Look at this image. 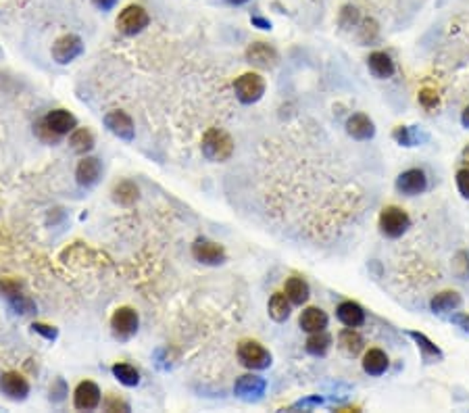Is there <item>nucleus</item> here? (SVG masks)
I'll use <instances>...</instances> for the list:
<instances>
[{"label": "nucleus", "instance_id": "1", "mask_svg": "<svg viewBox=\"0 0 469 413\" xmlns=\"http://www.w3.org/2000/svg\"><path fill=\"white\" fill-rule=\"evenodd\" d=\"M202 155L213 161V163H223L233 155V140L231 136L219 127H211L207 129V134L202 136Z\"/></svg>", "mask_w": 469, "mask_h": 413}, {"label": "nucleus", "instance_id": "2", "mask_svg": "<svg viewBox=\"0 0 469 413\" xmlns=\"http://www.w3.org/2000/svg\"><path fill=\"white\" fill-rule=\"evenodd\" d=\"M377 228H379L382 236L397 240L411 228V218L405 209H401V206L388 204V206H384L377 218Z\"/></svg>", "mask_w": 469, "mask_h": 413}, {"label": "nucleus", "instance_id": "3", "mask_svg": "<svg viewBox=\"0 0 469 413\" xmlns=\"http://www.w3.org/2000/svg\"><path fill=\"white\" fill-rule=\"evenodd\" d=\"M238 361L253 370V372H261V370H267L273 361L271 353L263 347L261 342L257 340H242L238 344Z\"/></svg>", "mask_w": 469, "mask_h": 413}, {"label": "nucleus", "instance_id": "4", "mask_svg": "<svg viewBox=\"0 0 469 413\" xmlns=\"http://www.w3.org/2000/svg\"><path fill=\"white\" fill-rule=\"evenodd\" d=\"M267 90V84H265V78L259 76V74H242L236 82H233V92H236V98L242 103V105H255L263 98Z\"/></svg>", "mask_w": 469, "mask_h": 413}, {"label": "nucleus", "instance_id": "5", "mask_svg": "<svg viewBox=\"0 0 469 413\" xmlns=\"http://www.w3.org/2000/svg\"><path fill=\"white\" fill-rule=\"evenodd\" d=\"M0 297H5L9 301V305L13 307V311L19 315H30L36 311V303L23 293L21 284L13 278L0 280Z\"/></svg>", "mask_w": 469, "mask_h": 413}, {"label": "nucleus", "instance_id": "6", "mask_svg": "<svg viewBox=\"0 0 469 413\" xmlns=\"http://www.w3.org/2000/svg\"><path fill=\"white\" fill-rule=\"evenodd\" d=\"M150 23V17L148 13L138 7V5H129L125 7L119 17H117V30L123 34V36H136L140 32H144Z\"/></svg>", "mask_w": 469, "mask_h": 413}, {"label": "nucleus", "instance_id": "7", "mask_svg": "<svg viewBox=\"0 0 469 413\" xmlns=\"http://www.w3.org/2000/svg\"><path fill=\"white\" fill-rule=\"evenodd\" d=\"M140 328V317L132 307H119L111 315V330L117 340H129Z\"/></svg>", "mask_w": 469, "mask_h": 413}, {"label": "nucleus", "instance_id": "8", "mask_svg": "<svg viewBox=\"0 0 469 413\" xmlns=\"http://www.w3.org/2000/svg\"><path fill=\"white\" fill-rule=\"evenodd\" d=\"M84 52V42L80 36H75V34H65L61 38L54 40L52 44V59L59 63V65H67L71 61H75L77 56H80Z\"/></svg>", "mask_w": 469, "mask_h": 413}, {"label": "nucleus", "instance_id": "9", "mask_svg": "<svg viewBox=\"0 0 469 413\" xmlns=\"http://www.w3.org/2000/svg\"><path fill=\"white\" fill-rule=\"evenodd\" d=\"M265 390H267V380L261 378V376H255V374L240 376L236 380V384H233V394H236L240 401H247V403L261 401Z\"/></svg>", "mask_w": 469, "mask_h": 413}, {"label": "nucleus", "instance_id": "10", "mask_svg": "<svg viewBox=\"0 0 469 413\" xmlns=\"http://www.w3.org/2000/svg\"><path fill=\"white\" fill-rule=\"evenodd\" d=\"M395 188L399 194H405V196H419L428 190V176L424 169L419 167H413V169H407L403 171L397 182H395Z\"/></svg>", "mask_w": 469, "mask_h": 413}, {"label": "nucleus", "instance_id": "11", "mask_svg": "<svg viewBox=\"0 0 469 413\" xmlns=\"http://www.w3.org/2000/svg\"><path fill=\"white\" fill-rule=\"evenodd\" d=\"M192 257L202 263V265H221L225 263L227 259V253L225 248L219 244V242H213L209 238H198L194 244H192Z\"/></svg>", "mask_w": 469, "mask_h": 413}, {"label": "nucleus", "instance_id": "12", "mask_svg": "<svg viewBox=\"0 0 469 413\" xmlns=\"http://www.w3.org/2000/svg\"><path fill=\"white\" fill-rule=\"evenodd\" d=\"M105 127L117 136L119 140H125V142H132L136 138V127H134V121L132 117L125 113V111H111L105 115Z\"/></svg>", "mask_w": 469, "mask_h": 413}, {"label": "nucleus", "instance_id": "13", "mask_svg": "<svg viewBox=\"0 0 469 413\" xmlns=\"http://www.w3.org/2000/svg\"><path fill=\"white\" fill-rule=\"evenodd\" d=\"M247 61L259 69H273L280 61L278 50L267 42H253L247 48Z\"/></svg>", "mask_w": 469, "mask_h": 413}, {"label": "nucleus", "instance_id": "14", "mask_svg": "<svg viewBox=\"0 0 469 413\" xmlns=\"http://www.w3.org/2000/svg\"><path fill=\"white\" fill-rule=\"evenodd\" d=\"M103 403V394H101V388L86 380V382H80L73 392V405L75 409H82V411H92L96 409L98 405Z\"/></svg>", "mask_w": 469, "mask_h": 413}, {"label": "nucleus", "instance_id": "15", "mask_svg": "<svg viewBox=\"0 0 469 413\" xmlns=\"http://www.w3.org/2000/svg\"><path fill=\"white\" fill-rule=\"evenodd\" d=\"M0 392L11 401H25L30 394V382L17 372H7L0 376Z\"/></svg>", "mask_w": 469, "mask_h": 413}, {"label": "nucleus", "instance_id": "16", "mask_svg": "<svg viewBox=\"0 0 469 413\" xmlns=\"http://www.w3.org/2000/svg\"><path fill=\"white\" fill-rule=\"evenodd\" d=\"M463 305V297L457 290H442L430 299V311L438 317H448L459 311Z\"/></svg>", "mask_w": 469, "mask_h": 413}, {"label": "nucleus", "instance_id": "17", "mask_svg": "<svg viewBox=\"0 0 469 413\" xmlns=\"http://www.w3.org/2000/svg\"><path fill=\"white\" fill-rule=\"evenodd\" d=\"M367 69L375 80H390L397 74V65L388 52L375 50L367 56Z\"/></svg>", "mask_w": 469, "mask_h": 413}, {"label": "nucleus", "instance_id": "18", "mask_svg": "<svg viewBox=\"0 0 469 413\" xmlns=\"http://www.w3.org/2000/svg\"><path fill=\"white\" fill-rule=\"evenodd\" d=\"M101 176H103V163H101V159L84 155V159L77 163L75 180H77V184H80L82 188L94 186L101 180Z\"/></svg>", "mask_w": 469, "mask_h": 413}, {"label": "nucleus", "instance_id": "19", "mask_svg": "<svg viewBox=\"0 0 469 413\" xmlns=\"http://www.w3.org/2000/svg\"><path fill=\"white\" fill-rule=\"evenodd\" d=\"M346 134L353 138V140H359V142L371 140V138L375 136V123L369 115L355 113L346 121Z\"/></svg>", "mask_w": 469, "mask_h": 413}, {"label": "nucleus", "instance_id": "20", "mask_svg": "<svg viewBox=\"0 0 469 413\" xmlns=\"http://www.w3.org/2000/svg\"><path fill=\"white\" fill-rule=\"evenodd\" d=\"M407 336L415 342V347H417L419 355H421L424 363H438V361H442V359H444L442 349L438 347V344H434V342H432V340H430L424 332L409 330V332H407Z\"/></svg>", "mask_w": 469, "mask_h": 413}, {"label": "nucleus", "instance_id": "21", "mask_svg": "<svg viewBox=\"0 0 469 413\" xmlns=\"http://www.w3.org/2000/svg\"><path fill=\"white\" fill-rule=\"evenodd\" d=\"M393 140L399 145V147H405V149H413V147H419L424 142L430 140V136L417 127V125H399L395 127L393 131Z\"/></svg>", "mask_w": 469, "mask_h": 413}, {"label": "nucleus", "instance_id": "22", "mask_svg": "<svg viewBox=\"0 0 469 413\" xmlns=\"http://www.w3.org/2000/svg\"><path fill=\"white\" fill-rule=\"evenodd\" d=\"M336 317L346 328H361L365 324V309L355 301H342L336 307Z\"/></svg>", "mask_w": 469, "mask_h": 413}, {"label": "nucleus", "instance_id": "23", "mask_svg": "<svg viewBox=\"0 0 469 413\" xmlns=\"http://www.w3.org/2000/svg\"><path fill=\"white\" fill-rule=\"evenodd\" d=\"M338 347L348 357H359L365 351V338L359 334L357 328H344L338 334Z\"/></svg>", "mask_w": 469, "mask_h": 413}, {"label": "nucleus", "instance_id": "24", "mask_svg": "<svg viewBox=\"0 0 469 413\" xmlns=\"http://www.w3.org/2000/svg\"><path fill=\"white\" fill-rule=\"evenodd\" d=\"M44 123L59 136H65V134H71L73 129H77V119L75 115H71L69 111L65 109H54L50 111L46 117H44Z\"/></svg>", "mask_w": 469, "mask_h": 413}, {"label": "nucleus", "instance_id": "25", "mask_svg": "<svg viewBox=\"0 0 469 413\" xmlns=\"http://www.w3.org/2000/svg\"><path fill=\"white\" fill-rule=\"evenodd\" d=\"M328 313L320 307H306L300 317H298V326L306 332V334H313V332H320V330H326L328 328Z\"/></svg>", "mask_w": 469, "mask_h": 413}, {"label": "nucleus", "instance_id": "26", "mask_svg": "<svg viewBox=\"0 0 469 413\" xmlns=\"http://www.w3.org/2000/svg\"><path fill=\"white\" fill-rule=\"evenodd\" d=\"M361 366H363V372H365L367 376L377 378V376H384V374L388 372L390 359H388V355H386L382 349H369V351H365Z\"/></svg>", "mask_w": 469, "mask_h": 413}, {"label": "nucleus", "instance_id": "27", "mask_svg": "<svg viewBox=\"0 0 469 413\" xmlns=\"http://www.w3.org/2000/svg\"><path fill=\"white\" fill-rule=\"evenodd\" d=\"M284 293L286 297L290 299L292 305H304L311 297V288H309V282L304 278H300V275H292V278L286 280L284 284Z\"/></svg>", "mask_w": 469, "mask_h": 413}, {"label": "nucleus", "instance_id": "28", "mask_svg": "<svg viewBox=\"0 0 469 413\" xmlns=\"http://www.w3.org/2000/svg\"><path fill=\"white\" fill-rule=\"evenodd\" d=\"M332 342H334V338H332L326 330H320V332L309 334V338H306V342H304V349H306V353L313 355V357H324V355H328V351L332 349Z\"/></svg>", "mask_w": 469, "mask_h": 413}, {"label": "nucleus", "instance_id": "29", "mask_svg": "<svg viewBox=\"0 0 469 413\" xmlns=\"http://www.w3.org/2000/svg\"><path fill=\"white\" fill-rule=\"evenodd\" d=\"M140 198V188L132 180H123L113 188V200L121 206H132Z\"/></svg>", "mask_w": 469, "mask_h": 413}, {"label": "nucleus", "instance_id": "30", "mask_svg": "<svg viewBox=\"0 0 469 413\" xmlns=\"http://www.w3.org/2000/svg\"><path fill=\"white\" fill-rule=\"evenodd\" d=\"M69 145H71L73 153H77V155H88V153L94 149L96 142H94V136H92L90 129H86V127H77V129L71 131Z\"/></svg>", "mask_w": 469, "mask_h": 413}, {"label": "nucleus", "instance_id": "31", "mask_svg": "<svg viewBox=\"0 0 469 413\" xmlns=\"http://www.w3.org/2000/svg\"><path fill=\"white\" fill-rule=\"evenodd\" d=\"M290 307H292V303L286 297V293H275L267 303V313L273 321L282 324L290 317Z\"/></svg>", "mask_w": 469, "mask_h": 413}, {"label": "nucleus", "instance_id": "32", "mask_svg": "<svg viewBox=\"0 0 469 413\" xmlns=\"http://www.w3.org/2000/svg\"><path fill=\"white\" fill-rule=\"evenodd\" d=\"M113 376L123 384V386H138L140 384V372L134 368V366H129V363H115L113 366Z\"/></svg>", "mask_w": 469, "mask_h": 413}, {"label": "nucleus", "instance_id": "33", "mask_svg": "<svg viewBox=\"0 0 469 413\" xmlns=\"http://www.w3.org/2000/svg\"><path fill=\"white\" fill-rule=\"evenodd\" d=\"M452 273L459 280H469V251H459L452 257Z\"/></svg>", "mask_w": 469, "mask_h": 413}, {"label": "nucleus", "instance_id": "34", "mask_svg": "<svg viewBox=\"0 0 469 413\" xmlns=\"http://www.w3.org/2000/svg\"><path fill=\"white\" fill-rule=\"evenodd\" d=\"M34 134L40 138L42 142H46V145H54V142H59L61 140V136L59 134H54L46 123H44V119H40L36 125H34Z\"/></svg>", "mask_w": 469, "mask_h": 413}, {"label": "nucleus", "instance_id": "35", "mask_svg": "<svg viewBox=\"0 0 469 413\" xmlns=\"http://www.w3.org/2000/svg\"><path fill=\"white\" fill-rule=\"evenodd\" d=\"M359 21H361V13L355 9V7H344L342 9V13H340V25L342 28H357L359 25Z\"/></svg>", "mask_w": 469, "mask_h": 413}, {"label": "nucleus", "instance_id": "36", "mask_svg": "<svg viewBox=\"0 0 469 413\" xmlns=\"http://www.w3.org/2000/svg\"><path fill=\"white\" fill-rule=\"evenodd\" d=\"M419 105H421L424 109H436V107L440 105L438 92L432 90V88H424V90L419 92Z\"/></svg>", "mask_w": 469, "mask_h": 413}, {"label": "nucleus", "instance_id": "37", "mask_svg": "<svg viewBox=\"0 0 469 413\" xmlns=\"http://www.w3.org/2000/svg\"><path fill=\"white\" fill-rule=\"evenodd\" d=\"M455 182H457V190H459V194H461L463 198H467V200H469V167H461V169L457 171Z\"/></svg>", "mask_w": 469, "mask_h": 413}, {"label": "nucleus", "instance_id": "38", "mask_svg": "<svg viewBox=\"0 0 469 413\" xmlns=\"http://www.w3.org/2000/svg\"><path fill=\"white\" fill-rule=\"evenodd\" d=\"M377 32L379 30H377V23L373 19H363V23H361V40L365 44L373 42L377 38Z\"/></svg>", "mask_w": 469, "mask_h": 413}, {"label": "nucleus", "instance_id": "39", "mask_svg": "<svg viewBox=\"0 0 469 413\" xmlns=\"http://www.w3.org/2000/svg\"><path fill=\"white\" fill-rule=\"evenodd\" d=\"M32 330H34L36 334L44 336V338H46V340H50V342H54V340L59 338V330H56L54 326H48V324H40V321H36V324L32 326Z\"/></svg>", "mask_w": 469, "mask_h": 413}, {"label": "nucleus", "instance_id": "40", "mask_svg": "<svg viewBox=\"0 0 469 413\" xmlns=\"http://www.w3.org/2000/svg\"><path fill=\"white\" fill-rule=\"evenodd\" d=\"M103 407H105L107 411H129V403H125V401L119 399V396H107V399L103 401Z\"/></svg>", "mask_w": 469, "mask_h": 413}, {"label": "nucleus", "instance_id": "41", "mask_svg": "<svg viewBox=\"0 0 469 413\" xmlns=\"http://www.w3.org/2000/svg\"><path fill=\"white\" fill-rule=\"evenodd\" d=\"M448 321L450 324H455L457 328H461L465 334H469V313H452V315H448Z\"/></svg>", "mask_w": 469, "mask_h": 413}, {"label": "nucleus", "instance_id": "42", "mask_svg": "<svg viewBox=\"0 0 469 413\" xmlns=\"http://www.w3.org/2000/svg\"><path fill=\"white\" fill-rule=\"evenodd\" d=\"M65 394H67L65 380H63V378H59V380L52 384V388H50V401H63V399H65Z\"/></svg>", "mask_w": 469, "mask_h": 413}, {"label": "nucleus", "instance_id": "43", "mask_svg": "<svg viewBox=\"0 0 469 413\" xmlns=\"http://www.w3.org/2000/svg\"><path fill=\"white\" fill-rule=\"evenodd\" d=\"M320 405H324V396H309L304 401L294 403L290 409H313V407H320Z\"/></svg>", "mask_w": 469, "mask_h": 413}, {"label": "nucleus", "instance_id": "44", "mask_svg": "<svg viewBox=\"0 0 469 413\" xmlns=\"http://www.w3.org/2000/svg\"><path fill=\"white\" fill-rule=\"evenodd\" d=\"M251 21H253V25H257L259 30H271V21H267V19H263V17H259V15L251 17Z\"/></svg>", "mask_w": 469, "mask_h": 413}, {"label": "nucleus", "instance_id": "45", "mask_svg": "<svg viewBox=\"0 0 469 413\" xmlns=\"http://www.w3.org/2000/svg\"><path fill=\"white\" fill-rule=\"evenodd\" d=\"M92 3H94L98 9H103V11H111V9L117 5V0H92Z\"/></svg>", "mask_w": 469, "mask_h": 413}, {"label": "nucleus", "instance_id": "46", "mask_svg": "<svg viewBox=\"0 0 469 413\" xmlns=\"http://www.w3.org/2000/svg\"><path fill=\"white\" fill-rule=\"evenodd\" d=\"M461 125L469 129V105H467V107L463 109V113H461Z\"/></svg>", "mask_w": 469, "mask_h": 413}, {"label": "nucleus", "instance_id": "47", "mask_svg": "<svg viewBox=\"0 0 469 413\" xmlns=\"http://www.w3.org/2000/svg\"><path fill=\"white\" fill-rule=\"evenodd\" d=\"M461 161H463V167H469V145L461 151Z\"/></svg>", "mask_w": 469, "mask_h": 413}, {"label": "nucleus", "instance_id": "48", "mask_svg": "<svg viewBox=\"0 0 469 413\" xmlns=\"http://www.w3.org/2000/svg\"><path fill=\"white\" fill-rule=\"evenodd\" d=\"M229 5H233V7H240V5H247L249 0H227Z\"/></svg>", "mask_w": 469, "mask_h": 413}]
</instances>
